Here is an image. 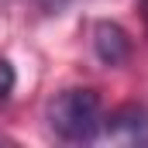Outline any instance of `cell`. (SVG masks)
Masks as SVG:
<instances>
[{
	"label": "cell",
	"instance_id": "6da1fadb",
	"mask_svg": "<svg viewBox=\"0 0 148 148\" xmlns=\"http://www.w3.org/2000/svg\"><path fill=\"white\" fill-rule=\"evenodd\" d=\"M48 124L62 141L86 145L100 134V93L90 86H69L48 103Z\"/></svg>",
	"mask_w": 148,
	"mask_h": 148
},
{
	"label": "cell",
	"instance_id": "7a4b0ae2",
	"mask_svg": "<svg viewBox=\"0 0 148 148\" xmlns=\"http://www.w3.org/2000/svg\"><path fill=\"white\" fill-rule=\"evenodd\" d=\"M103 131L114 141L124 145H148V107L141 103H124L103 121Z\"/></svg>",
	"mask_w": 148,
	"mask_h": 148
},
{
	"label": "cell",
	"instance_id": "3957f363",
	"mask_svg": "<svg viewBox=\"0 0 148 148\" xmlns=\"http://www.w3.org/2000/svg\"><path fill=\"white\" fill-rule=\"evenodd\" d=\"M93 52L103 66H121L131 55V35L117 21H97L93 24Z\"/></svg>",
	"mask_w": 148,
	"mask_h": 148
},
{
	"label": "cell",
	"instance_id": "277c9868",
	"mask_svg": "<svg viewBox=\"0 0 148 148\" xmlns=\"http://www.w3.org/2000/svg\"><path fill=\"white\" fill-rule=\"evenodd\" d=\"M14 83H17V73L7 59H0V100H7L14 93Z\"/></svg>",
	"mask_w": 148,
	"mask_h": 148
},
{
	"label": "cell",
	"instance_id": "5b68a950",
	"mask_svg": "<svg viewBox=\"0 0 148 148\" xmlns=\"http://www.w3.org/2000/svg\"><path fill=\"white\" fill-rule=\"evenodd\" d=\"M0 145H7V138H3V134H0Z\"/></svg>",
	"mask_w": 148,
	"mask_h": 148
},
{
	"label": "cell",
	"instance_id": "8992f818",
	"mask_svg": "<svg viewBox=\"0 0 148 148\" xmlns=\"http://www.w3.org/2000/svg\"><path fill=\"white\" fill-rule=\"evenodd\" d=\"M48 3H66V0H48Z\"/></svg>",
	"mask_w": 148,
	"mask_h": 148
},
{
	"label": "cell",
	"instance_id": "52a82bcc",
	"mask_svg": "<svg viewBox=\"0 0 148 148\" xmlns=\"http://www.w3.org/2000/svg\"><path fill=\"white\" fill-rule=\"evenodd\" d=\"M145 7H148V0H145Z\"/></svg>",
	"mask_w": 148,
	"mask_h": 148
}]
</instances>
